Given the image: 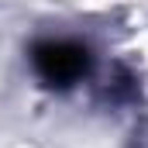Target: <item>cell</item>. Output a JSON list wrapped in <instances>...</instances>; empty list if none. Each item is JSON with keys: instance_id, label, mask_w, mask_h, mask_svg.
I'll return each mask as SVG.
<instances>
[{"instance_id": "1", "label": "cell", "mask_w": 148, "mask_h": 148, "mask_svg": "<svg viewBox=\"0 0 148 148\" xmlns=\"http://www.w3.org/2000/svg\"><path fill=\"white\" fill-rule=\"evenodd\" d=\"M31 62L48 86H73L90 69V52L76 41H38Z\"/></svg>"}]
</instances>
